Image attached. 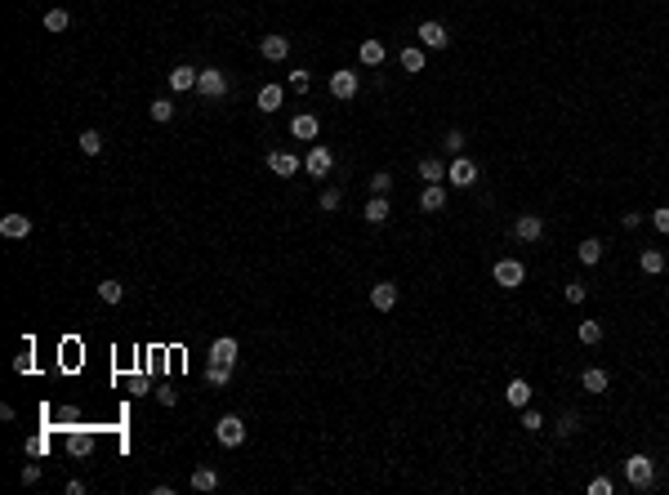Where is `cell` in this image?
Instances as JSON below:
<instances>
[{"label":"cell","instance_id":"cell-1","mask_svg":"<svg viewBox=\"0 0 669 495\" xmlns=\"http://www.w3.org/2000/svg\"><path fill=\"white\" fill-rule=\"evenodd\" d=\"M625 482L633 486V491H651V482H656V459L651 455H629L625 459Z\"/></svg>","mask_w":669,"mask_h":495},{"label":"cell","instance_id":"cell-2","mask_svg":"<svg viewBox=\"0 0 669 495\" xmlns=\"http://www.w3.org/2000/svg\"><path fill=\"white\" fill-rule=\"evenodd\" d=\"M491 277H495V286H505V290H517V286L527 282V263H522V259H495Z\"/></svg>","mask_w":669,"mask_h":495},{"label":"cell","instance_id":"cell-3","mask_svg":"<svg viewBox=\"0 0 669 495\" xmlns=\"http://www.w3.org/2000/svg\"><path fill=\"white\" fill-rule=\"evenodd\" d=\"M478 174H482V170H478V161H468L464 152L446 165V183H455V188H473V183H478Z\"/></svg>","mask_w":669,"mask_h":495},{"label":"cell","instance_id":"cell-4","mask_svg":"<svg viewBox=\"0 0 669 495\" xmlns=\"http://www.w3.org/2000/svg\"><path fill=\"white\" fill-rule=\"evenodd\" d=\"M357 90H362V76L357 72H348V68L344 72H330V94L339 98V103H353Z\"/></svg>","mask_w":669,"mask_h":495},{"label":"cell","instance_id":"cell-5","mask_svg":"<svg viewBox=\"0 0 669 495\" xmlns=\"http://www.w3.org/2000/svg\"><path fill=\"white\" fill-rule=\"evenodd\" d=\"M304 170H308L312 179H326V174L334 170V152H330V147H322V143H312L308 156H304Z\"/></svg>","mask_w":669,"mask_h":495},{"label":"cell","instance_id":"cell-6","mask_svg":"<svg viewBox=\"0 0 669 495\" xmlns=\"http://www.w3.org/2000/svg\"><path fill=\"white\" fill-rule=\"evenodd\" d=\"M196 90L206 94V98H228V90H232V85H228V72H223V68H206V72H201V80H196Z\"/></svg>","mask_w":669,"mask_h":495},{"label":"cell","instance_id":"cell-7","mask_svg":"<svg viewBox=\"0 0 669 495\" xmlns=\"http://www.w3.org/2000/svg\"><path fill=\"white\" fill-rule=\"evenodd\" d=\"M214 437H219V447H241V442H246L241 415H223L219 424H214Z\"/></svg>","mask_w":669,"mask_h":495},{"label":"cell","instance_id":"cell-8","mask_svg":"<svg viewBox=\"0 0 669 495\" xmlns=\"http://www.w3.org/2000/svg\"><path fill=\"white\" fill-rule=\"evenodd\" d=\"M290 134L299 143H317V134H322V121H317V112H299V117L290 121Z\"/></svg>","mask_w":669,"mask_h":495},{"label":"cell","instance_id":"cell-9","mask_svg":"<svg viewBox=\"0 0 669 495\" xmlns=\"http://www.w3.org/2000/svg\"><path fill=\"white\" fill-rule=\"evenodd\" d=\"M513 237H517V241H527V245H531V241H540V237H544V219H540V214H517Z\"/></svg>","mask_w":669,"mask_h":495},{"label":"cell","instance_id":"cell-10","mask_svg":"<svg viewBox=\"0 0 669 495\" xmlns=\"http://www.w3.org/2000/svg\"><path fill=\"white\" fill-rule=\"evenodd\" d=\"M67 455H76V459H85V455H94V428H72L67 433Z\"/></svg>","mask_w":669,"mask_h":495},{"label":"cell","instance_id":"cell-11","mask_svg":"<svg viewBox=\"0 0 669 495\" xmlns=\"http://www.w3.org/2000/svg\"><path fill=\"white\" fill-rule=\"evenodd\" d=\"M259 54L268 63H286L290 58V36H277V31H273V36H263L259 41Z\"/></svg>","mask_w":669,"mask_h":495},{"label":"cell","instance_id":"cell-12","mask_svg":"<svg viewBox=\"0 0 669 495\" xmlns=\"http://www.w3.org/2000/svg\"><path fill=\"white\" fill-rule=\"evenodd\" d=\"M237 357H241V344L232 339V335H219L210 344V361H228V366H237Z\"/></svg>","mask_w":669,"mask_h":495},{"label":"cell","instance_id":"cell-13","mask_svg":"<svg viewBox=\"0 0 669 495\" xmlns=\"http://www.w3.org/2000/svg\"><path fill=\"white\" fill-rule=\"evenodd\" d=\"M371 308L393 312V308H397V286H393V282H375V286H371Z\"/></svg>","mask_w":669,"mask_h":495},{"label":"cell","instance_id":"cell-14","mask_svg":"<svg viewBox=\"0 0 669 495\" xmlns=\"http://www.w3.org/2000/svg\"><path fill=\"white\" fill-rule=\"evenodd\" d=\"M299 165H304V161H299L295 152H268V170H273L277 179H290Z\"/></svg>","mask_w":669,"mask_h":495},{"label":"cell","instance_id":"cell-15","mask_svg":"<svg viewBox=\"0 0 669 495\" xmlns=\"http://www.w3.org/2000/svg\"><path fill=\"white\" fill-rule=\"evenodd\" d=\"M420 45H424V49H446V45H451L446 27H442V23H433V18L420 23Z\"/></svg>","mask_w":669,"mask_h":495},{"label":"cell","instance_id":"cell-16","mask_svg":"<svg viewBox=\"0 0 669 495\" xmlns=\"http://www.w3.org/2000/svg\"><path fill=\"white\" fill-rule=\"evenodd\" d=\"M389 214H393V206H389V196H371V201H366V210H362V219L366 223H389Z\"/></svg>","mask_w":669,"mask_h":495},{"label":"cell","instance_id":"cell-17","mask_svg":"<svg viewBox=\"0 0 669 495\" xmlns=\"http://www.w3.org/2000/svg\"><path fill=\"white\" fill-rule=\"evenodd\" d=\"M196 80H201V72L183 63V68H174V72H170V90H174V94H188V90H196Z\"/></svg>","mask_w":669,"mask_h":495},{"label":"cell","instance_id":"cell-18","mask_svg":"<svg viewBox=\"0 0 669 495\" xmlns=\"http://www.w3.org/2000/svg\"><path fill=\"white\" fill-rule=\"evenodd\" d=\"M0 233H5L9 241H19V237L31 233V219H27V214H5V219H0Z\"/></svg>","mask_w":669,"mask_h":495},{"label":"cell","instance_id":"cell-19","mask_svg":"<svg viewBox=\"0 0 669 495\" xmlns=\"http://www.w3.org/2000/svg\"><path fill=\"white\" fill-rule=\"evenodd\" d=\"M397 63H401V72H415V76H420V72H424V45H406V49L397 54Z\"/></svg>","mask_w":669,"mask_h":495},{"label":"cell","instance_id":"cell-20","mask_svg":"<svg viewBox=\"0 0 669 495\" xmlns=\"http://www.w3.org/2000/svg\"><path fill=\"white\" fill-rule=\"evenodd\" d=\"M420 206H424L428 214H438V210H446V188H442V183H428V188L420 192Z\"/></svg>","mask_w":669,"mask_h":495},{"label":"cell","instance_id":"cell-21","mask_svg":"<svg viewBox=\"0 0 669 495\" xmlns=\"http://www.w3.org/2000/svg\"><path fill=\"white\" fill-rule=\"evenodd\" d=\"M505 402L522 410V406L531 402V384H527V379H509V388H505Z\"/></svg>","mask_w":669,"mask_h":495},{"label":"cell","instance_id":"cell-22","mask_svg":"<svg viewBox=\"0 0 669 495\" xmlns=\"http://www.w3.org/2000/svg\"><path fill=\"white\" fill-rule=\"evenodd\" d=\"M192 491H201V495H210V491H219V473H214L210 464H201V469L192 473Z\"/></svg>","mask_w":669,"mask_h":495},{"label":"cell","instance_id":"cell-23","mask_svg":"<svg viewBox=\"0 0 669 495\" xmlns=\"http://www.w3.org/2000/svg\"><path fill=\"white\" fill-rule=\"evenodd\" d=\"M576 259L584 263V268H594V263L602 259V241H598V237H584V241L576 245Z\"/></svg>","mask_w":669,"mask_h":495},{"label":"cell","instance_id":"cell-24","mask_svg":"<svg viewBox=\"0 0 669 495\" xmlns=\"http://www.w3.org/2000/svg\"><path fill=\"white\" fill-rule=\"evenodd\" d=\"M420 179H428V183H446V161L424 156V161H420Z\"/></svg>","mask_w":669,"mask_h":495},{"label":"cell","instance_id":"cell-25","mask_svg":"<svg viewBox=\"0 0 669 495\" xmlns=\"http://www.w3.org/2000/svg\"><path fill=\"white\" fill-rule=\"evenodd\" d=\"M228 379H232V366H228V361H206V384L228 388Z\"/></svg>","mask_w":669,"mask_h":495},{"label":"cell","instance_id":"cell-26","mask_svg":"<svg viewBox=\"0 0 669 495\" xmlns=\"http://www.w3.org/2000/svg\"><path fill=\"white\" fill-rule=\"evenodd\" d=\"M580 384L589 388V393H607V384H611V379H607V371H602V366H589V371L580 375Z\"/></svg>","mask_w":669,"mask_h":495},{"label":"cell","instance_id":"cell-27","mask_svg":"<svg viewBox=\"0 0 669 495\" xmlns=\"http://www.w3.org/2000/svg\"><path fill=\"white\" fill-rule=\"evenodd\" d=\"M357 58L366 63V68H379V63H384V41H362Z\"/></svg>","mask_w":669,"mask_h":495},{"label":"cell","instance_id":"cell-28","mask_svg":"<svg viewBox=\"0 0 669 495\" xmlns=\"http://www.w3.org/2000/svg\"><path fill=\"white\" fill-rule=\"evenodd\" d=\"M281 98H286V94H281V85H263L255 103H259V112H277V107H281Z\"/></svg>","mask_w":669,"mask_h":495},{"label":"cell","instance_id":"cell-29","mask_svg":"<svg viewBox=\"0 0 669 495\" xmlns=\"http://www.w3.org/2000/svg\"><path fill=\"white\" fill-rule=\"evenodd\" d=\"M76 143H80V152H85V156H98V152H103V134H98V129H80Z\"/></svg>","mask_w":669,"mask_h":495},{"label":"cell","instance_id":"cell-30","mask_svg":"<svg viewBox=\"0 0 669 495\" xmlns=\"http://www.w3.org/2000/svg\"><path fill=\"white\" fill-rule=\"evenodd\" d=\"M147 117H152V121H161V125H165V121L174 117V103H170V98H152V103H147Z\"/></svg>","mask_w":669,"mask_h":495},{"label":"cell","instance_id":"cell-31","mask_svg":"<svg viewBox=\"0 0 669 495\" xmlns=\"http://www.w3.org/2000/svg\"><path fill=\"white\" fill-rule=\"evenodd\" d=\"M67 27H72V14L67 9H49L45 14V31H67Z\"/></svg>","mask_w":669,"mask_h":495},{"label":"cell","instance_id":"cell-32","mask_svg":"<svg viewBox=\"0 0 669 495\" xmlns=\"http://www.w3.org/2000/svg\"><path fill=\"white\" fill-rule=\"evenodd\" d=\"M389 192H393V174H389V170L371 174V196H389Z\"/></svg>","mask_w":669,"mask_h":495},{"label":"cell","instance_id":"cell-33","mask_svg":"<svg viewBox=\"0 0 669 495\" xmlns=\"http://www.w3.org/2000/svg\"><path fill=\"white\" fill-rule=\"evenodd\" d=\"M121 294H125L121 282H98V299L103 304H121Z\"/></svg>","mask_w":669,"mask_h":495},{"label":"cell","instance_id":"cell-34","mask_svg":"<svg viewBox=\"0 0 669 495\" xmlns=\"http://www.w3.org/2000/svg\"><path fill=\"white\" fill-rule=\"evenodd\" d=\"M643 272H651V277L665 272V255L660 250H643Z\"/></svg>","mask_w":669,"mask_h":495},{"label":"cell","instance_id":"cell-35","mask_svg":"<svg viewBox=\"0 0 669 495\" xmlns=\"http://www.w3.org/2000/svg\"><path fill=\"white\" fill-rule=\"evenodd\" d=\"M576 335H580V344H598L602 339V321H580Z\"/></svg>","mask_w":669,"mask_h":495},{"label":"cell","instance_id":"cell-36","mask_svg":"<svg viewBox=\"0 0 669 495\" xmlns=\"http://www.w3.org/2000/svg\"><path fill=\"white\" fill-rule=\"evenodd\" d=\"M522 428H527V433H540L544 415H540V410H531V406H522Z\"/></svg>","mask_w":669,"mask_h":495},{"label":"cell","instance_id":"cell-37","mask_svg":"<svg viewBox=\"0 0 669 495\" xmlns=\"http://www.w3.org/2000/svg\"><path fill=\"white\" fill-rule=\"evenodd\" d=\"M558 433H562V437H571V433H580V415H576V410H567V415L558 420Z\"/></svg>","mask_w":669,"mask_h":495},{"label":"cell","instance_id":"cell-38","mask_svg":"<svg viewBox=\"0 0 669 495\" xmlns=\"http://www.w3.org/2000/svg\"><path fill=\"white\" fill-rule=\"evenodd\" d=\"M584 294H589V290H584V282H567L562 299H567V304H584Z\"/></svg>","mask_w":669,"mask_h":495},{"label":"cell","instance_id":"cell-39","mask_svg":"<svg viewBox=\"0 0 669 495\" xmlns=\"http://www.w3.org/2000/svg\"><path fill=\"white\" fill-rule=\"evenodd\" d=\"M339 206H344V192H339V188H326V192H322V210L330 214V210H339Z\"/></svg>","mask_w":669,"mask_h":495},{"label":"cell","instance_id":"cell-40","mask_svg":"<svg viewBox=\"0 0 669 495\" xmlns=\"http://www.w3.org/2000/svg\"><path fill=\"white\" fill-rule=\"evenodd\" d=\"M446 152H451V156L464 152V129H446Z\"/></svg>","mask_w":669,"mask_h":495},{"label":"cell","instance_id":"cell-41","mask_svg":"<svg viewBox=\"0 0 669 495\" xmlns=\"http://www.w3.org/2000/svg\"><path fill=\"white\" fill-rule=\"evenodd\" d=\"M651 228H656V233H665V237H669V206L651 210Z\"/></svg>","mask_w":669,"mask_h":495},{"label":"cell","instance_id":"cell-42","mask_svg":"<svg viewBox=\"0 0 669 495\" xmlns=\"http://www.w3.org/2000/svg\"><path fill=\"white\" fill-rule=\"evenodd\" d=\"M584 491H589V495H611V491H616V482H611V477H594V482L584 486Z\"/></svg>","mask_w":669,"mask_h":495},{"label":"cell","instance_id":"cell-43","mask_svg":"<svg viewBox=\"0 0 669 495\" xmlns=\"http://www.w3.org/2000/svg\"><path fill=\"white\" fill-rule=\"evenodd\" d=\"M308 85H312L308 72H290V90H295V94H308Z\"/></svg>","mask_w":669,"mask_h":495},{"label":"cell","instance_id":"cell-44","mask_svg":"<svg viewBox=\"0 0 669 495\" xmlns=\"http://www.w3.org/2000/svg\"><path fill=\"white\" fill-rule=\"evenodd\" d=\"M14 371H19V375H27V371H31V344L23 348V357H14Z\"/></svg>","mask_w":669,"mask_h":495},{"label":"cell","instance_id":"cell-45","mask_svg":"<svg viewBox=\"0 0 669 495\" xmlns=\"http://www.w3.org/2000/svg\"><path fill=\"white\" fill-rule=\"evenodd\" d=\"M23 482L36 486V482H41V464H23Z\"/></svg>","mask_w":669,"mask_h":495},{"label":"cell","instance_id":"cell-46","mask_svg":"<svg viewBox=\"0 0 669 495\" xmlns=\"http://www.w3.org/2000/svg\"><path fill=\"white\" fill-rule=\"evenodd\" d=\"M157 398H161V406H174V402H179V393L165 384V388H157Z\"/></svg>","mask_w":669,"mask_h":495},{"label":"cell","instance_id":"cell-47","mask_svg":"<svg viewBox=\"0 0 669 495\" xmlns=\"http://www.w3.org/2000/svg\"><path fill=\"white\" fill-rule=\"evenodd\" d=\"M638 223H643V214H621V228H629V233H633Z\"/></svg>","mask_w":669,"mask_h":495}]
</instances>
